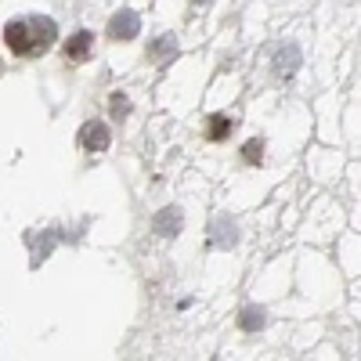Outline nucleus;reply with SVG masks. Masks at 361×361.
<instances>
[{
  "mask_svg": "<svg viewBox=\"0 0 361 361\" xmlns=\"http://www.w3.org/2000/svg\"><path fill=\"white\" fill-rule=\"evenodd\" d=\"M58 37V29L47 15H18L4 25V44L18 58H40Z\"/></svg>",
  "mask_w": 361,
  "mask_h": 361,
  "instance_id": "nucleus-1",
  "label": "nucleus"
},
{
  "mask_svg": "<svg viewBox=\"0 0 361 361\" xmlns=\"http://www.w3.org/2000/svg\"><path fill=\"white\" fill-rule=\"evenodd\" d=\"M109 37H112V40H130V37H137V15H134V11H116L112 22H109Z\"/></svg>",
  "mask_w": 361,
  "mask_h": 361,
  "instance_id": "nucleus-2",
  "label": "nucleus"
},
{
  "mask_svg": "<svg viewBox=\"0 0 361 361\" xmlns=\"http://www.w3.org/2000/svg\"><path fill=\"white\" fill-rule=\"evenodd\" d=\"M80 145H83V148H94V152H102V148L109 145V130H105V123H87V127L80 130Z\"/></svg>",
  "mask_w": 361,
  "mask_h": 361,
  "instance_id": "nucleus-3",
  "label": "nucleus"
},
{
  "mask_svg": "<svg viewBox=\"0 0 361 361\" xmlns=\"http://www.w3.org/2000/svg\"><path fill=\"white\" fill-rule=\"evenodd\" d=\"M90 47H94V37H90V33H76V37L66 44L69 62H87V58H90Z\"/></svg>",
  "mask_w": 361,
  "mask_h": 361,
  "instance_id": "nucleus-4",
  "label": "nucleus"
},
{
  "mask_svg": "<svg viewBox=\"0 0 361 361\" xmlns=\"http://www.w3.org/2000/svg\"><path fill=\"white\" fill-rule=\"evenodd\" d=\"M260 322H264V314H260L257 307H246V314H243V325H246V329H260Z\"/></svg>",
  "mask_w": 361,
  "mask_h": 361,
  "instance_id": "nucleus-5",
  "label": "nucleus"
},
{
  "mask_svg": "<svg viewBox=\"0 0 361 361\" xmlns=\"http://www.w3.org/2000/svg\"><path fill=\"white\" fill-rule=\"evenodd\" d=\"M214 134H217L214 141H221V137L228 134V119H217V123H214Z\"/></svg>",
  "mask_w": 361,
  "mask_h": 361,
  "instance_id": "nucleus-6",
  "label": "nucleus"
}]
</instances>
